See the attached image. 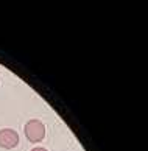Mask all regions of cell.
<instances>
[{"label":"cell","instance_id":"7a4b0ae2","mask_svg":"<svg viewBox=\"0 0 148 151\" xmlns=\"http://www.w3.org/2000/svg\"><path fill=\"white\" fill-rule=\"evenodd\" d=\"M19 143V134L11 128H5L0 129V147L5 150H11L14 147H17Z\"/></svg>","mask_w":148,"mask_h":151},{"label":"cell","instance_id":"3957f363","mask_svg":"<svg viewBox=\"0 0 148 151\" xmlns=\"http://www.w3.org/2000/svg\"><path fill=\"white\" fill-rule=\"evenodd\" d=\"M31 151H47L45 148H41V147H36V148H33Z\"/></svg>","mask_w":148,"mask_h":151},{"label":"cell","instance_id":"6da1fadb","mask_svg":"<svg viewBox=\"0 0 148 151\" xmlns=\"http://www.w3.org/2000/svg\"><path fill=\"white\" fill-rule=\"evenodd\" d=\"M25 131V137L30 140L31 143H38L45 137V126L41 120H30L27 122V125L24 128Z\"/></svg>","mask_w":148,"mask_h":151}]
</instances>
